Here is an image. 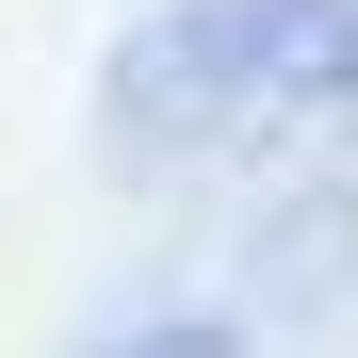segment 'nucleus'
<instances>
[{
	"label": "nucleus",
	"instance_id": "nucleus-1",
	"mask_svg": "<svg viewBox=\"0 0 358 358\" xmlns=\"http://www.w3.org/2000/svg\"><path fill=\"white\" fill-rule=\"evenodd\" d=\"M358 98V0H163L114 49V163H245Z\"/></svg>",
	"mask_w": 358,
	"mask_h": 358
},
{
	"label": "nucleus",
	"instance_id": "nucleus-2",
	"mask_svg": "<svg viewBox=\"0 0 358 358\" xmlns=\"http://www.w3.org/2000/svg\"><path fill=\"white\" fill-rule=\"evenodd\" d=\"M98 358H245V326H212V310H179V326H131V342H98Z\"/></svg>",
	"mask_w": 358,
	"mask_h": 358
}]
</instances>
